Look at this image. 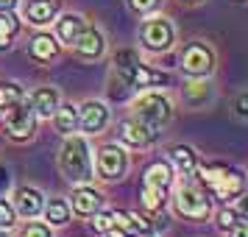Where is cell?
I'll return each instance as SVG.
<instances>
[{"mask_svg":"<svg viewBox=\"0 0 248 237\" xmlns=\"http://www.w3.org/2000/svg\"><path fill=\"white\" fill-rule=\"evenodd\" d=\"M59 168L64 173V179L73 184H90L92 181V154L84 137L70 134L62 145L59 154Z\"/></svg>","mask_w":248,"mask_h":237,"instance_id":"cell-1","label":"cell"},{"mask_svg":"<svg viewBox=\"0 0 248 237\" xmlns=\"http://www.w3.org/2000/svg\"><path fill=\"white\" fill-rule=\"evenodd\" d=\"M195 173H201L198 179H201L206 187H212L215 198H220V201H232L240 192H246V176H243V170H237V168L206 165V168L195 170Z\"/></svg>","mask_w":248,"mask_h":237,"instance_id":"cell-2","label":"cell"},{"mask_svg":"<svg viewBox=\"0 0 248 237\" xmlns=\"http://www.w3.org/2000/svg\"><path fill=\"white\" fill-rule=\"evenodd\" d=\"M134 109H137V120H142L145 126H151L154 131H159L173 117V103L162 92H142L134 101Z\"/></svg>","mask_w":248,"mask_h":237,"instance_id":"cell-3","label":"cell"},{"mask_svg":"<svg viewBox=\"0 0 248 237\" xmlns=\"http://www.w3.org/2000/svg\"><path fill=\"white\" fill-rule=\"evenodd\" d=\"M173 204H176V212L190 218V221H206L212 215V198L195 184H181L176 190Z\"/></svg>","mask_w":248,"mask_h":237,"instance_id":"cell-4","label":"cell"},{"mask_svg":"<svg viewBox=\"0 0 248 237\" xmlns=\"http://www.w3.org/2000/svg\"><path fill=\"white\" fill-rule=\"evenodd\" d=\"M6 120H3V128H6V134L12 137V140H28V137H34V128H36V112L31 101H17L14 106L6 109Z\"/></svg>","mask_w":248,"mask_h":237,"instance_id":"cell-5","label":"cell"},{"mask_svg":"<svg viewBox=\"0 0 248 237\" xmlns=\"http://www.w3.org/2000/svg\"><path fill=\"white\" fill-rule=\"evenodd\" d=\"M181 70L192 79H206L215 70V53L203 42H190L181 53Z\"/></svg>","mask_w":248,"mask_h":237,"instance_id":"cell-6","label":"cell"},{"mask_svg":"<svg viewBox=\"0 0 248 237\" xmlns=\"http://www.w3.org/2000/svg\"><path fill=\"white\" fill-rule=\"evenodd\" d=\"M140 36H142V45L148 50L162 53V50H168L173 45L176 31H173L170 20H165V17H148L145 23H142V28H140Z\"/></svg>","mask_w":248,"mask_h":237,"instance_id":"cell-7","label":"cell"},{"mask_svg":"<svg viewBox=\"0 0 248 237\" xmlns=\"http://www.w3.org/2000/svg\"><path fill=\"white\" fill-rule=\"evenodd\" d=\"M125 170H128V154L120 145H103L98 151V173H101V179L106 181L123 179Z\"/></svg>","mask_w":248,"mask_h":237,"instance_id":"cell-8","label":"cell"},{"mask_svg":"<svg viewBox=\"0 0 248 237\" xmlns=\"http://www.w3.org/2000/svg\"><path fill=\"white\" fill-rule=\"evenodd\" d=\"M109 123V109L101 101H87L78 109V126L87 134H101Z\"/></svg>","mask_w":248,"mask_h":237,"instance_id":"cell-9","label":"cell"},{"mask_svg":"<svg viewBox=\"0 0 248 237\" xmlns=\"http://www.w3.org/2000/svg\"><path fill=\"white\" fill-rule=\"evenodd\" d=\"M70 206L78 215H95L103 206V195L90 184H78V190H73L70 195Z\"/></svg>","mask_w":248,"mask_h":237,"instance_id":"cell-10","label":"cell"},{"mask_svg":"<svg viewBox=\"0 0 248 237\" xmlns=\"http://www.w3.org/2000/svg\"><path fill=\"white\" fill-rule=\"evenodd\" d=\"M120 140H123L125 145L142 148V145H148V142L156 140V131L134 117V120H123V123H120Z\"/></svg>","mask_w":248,"mask_h":237,"instance_id":"cell-11","label":"cell"},{"mask_svg":"<svg viewBox=\"0 0 248 237\" xmlns=\"http://www.w3.org/2000/svg\"><path fill=\"white\" fill-rule=\"evenodd\" d=\"M42 206H45V198L36 187H20L14 192V209H17V215H23L28 221L42 212Z\"/></svg>","mask_w":248,"mask_h":237,"instance_id":"cell-12","label":"cell"},{"mask_svg":"<svg viewBox=\"0 0 248 237\" xmlns=\"http://www.w3.org/2000/svg\"><path fill=\"white\" fill-rule=\"evenodd\" d=\"M103 47H106V39H103V34L95 31V28H84L81 36L73 42V50H76L81 59H98L103 53Z\"/></svg>","mask_w":248,"mask_h":237,"instance_id":"cell-13","label":"cell"},{"mask_svg":"<svg viewBox=\"0 0 248 237\" xmlns=\"http://www.w3.org/2000/svg\"><path fill=\"white\" fill-rule=\"evenodd\" d=\"M59 17L56 0H31L25 6V20L34 25H50Z\"/></svg>","mask_w":248,"mask_h":237,"instance_id":"cell-14","label":"cell"},{"mask_svg":"<svg viewBox=\"0 0 248 237\" xmlns=\"http://www.w3.org/2000/svg\"><path fill=\"white\" fill-rule=\"evenodd\" d=\"M59 90L56 87H39L31 95V106H34L36 117H53V112L59 109Z\"/></svg>","mask_w":248,"mask_h":237,"instance_id":"cell-15","label":"cell"},{"mask_svg":"<svg viewBox=\"0 0 248 237\" xmlns=\"http://www.w3.org/2000/svg\"><path fill=\"white\" fill-rule=\"evenodd\" d=\"M142 184H148V187H159V190H168L170 184H173V168H170L168 162H162V159L151 162V165L145 168Z\"/></svg>","mask_w":248,"mask_h":237,"instance_id":"cell-16","label":"cell"},{"mask_svg":"<svg viewBox=\"0 0 248 237\" xmlns=\"http://www.w3.org/2000/svg\"><path fill=\"white\" fill-rule=\"evenodd\" d=\"M84 28H87V25H84V17H81V14H64V17L56 20V34L64 45H73L81 36Z\"/></svg>","mask_w":248,"mask_h":237,"instance_id":"cell-17","label":"cell"},{"mask_svg":"<svg viewBox=\"0 0 248 237\" xmlns=\"http://www.w3.org/2000/svg\"><path fill=\"white\" fill-rule=\"evenodd\" d=\"M53 123H56L59 134L70 137L78 128V106H73V103H59V109L53 112Z\"/></svg>","mask_w":248,"mask_h":237,"instance_id":"cell-18","label":"cell"},{"mask_svg":"<svg viewBox=\"0 0 248 237\" xmlns=\"http://www.w3.org/2000/svg\"><path fill=\"white\" fill-rule=\"evenodd\" d=\"M140 64H142V62H140V56H137L134 50H120V53L114 56V73H117L120 84L131 87V76H134V70L140 67Z\"/></svg>","mask_w":248,"mask_h":237,"instance_id":"cell-19","label":"cell"},{"mask_svg":"<svg viewBox=\"0 0 248 237\" xmlns=\"http://www.w3.org/2000/svg\"><path fill=\"white\" fill-rule=\"evenodd\" d=\"M170 159H173V165L181 176H192L198 170V159H195V151L190 145H176L170 151Z\"/></svg>","mask_w":248,"mask_h":237,"instance_id":"cell-20","label":"cell"},{"mask_svg":"<svg viewBox=\"0 0 248 237\" xmlns=\"http://www.w3.org/2000/svg\"><path fill=\"white\" fill-rule=\"evenodd\" d=\"M59 53V42L50 34H36L31 39V56L39 59V62H50V59Z\"/></svg>","mask_w":248,"mask_h":237,"instance_id":"cell-21","label":"cell"},{"mask_svg":"<svg viewBox=\"0 0 248 237\" xmlns=\"http://www.w3.org/2000/svg\"><path fill=\"white\" fill-rule=\"evenodd\" d=\"M42 212H45V221L50 226H64L70 221V204L64 198H50L42 206Z\"/></svg>","mask_w":248,"mask_h":237,"instance_id":"cell-22","label":"cell"},{"mask_svg":"<svg viewBox=\"0 0 248 237\" xmlns=\"http://www.w3.org/2000/svg\"><path fill=\"white\" fill-rule=\"evenodd\" d=\"M17 31H20L17 17H14L12 12H0V47L12 45V39L17 36Z\"/></svg>","mask_w":248,"mask_h":237,"instance_id":"cell-23","label":"cell"},{"mask_svg":"<svg viewBox=\"0 0 248 237\" xmlns=\"http://www.w3.org/2000/svg\"><path fill=\"white\" fill-rule=\"evenodd\" d=\"M23 87L17 81H3L0 84V112H6L9 106H14L17 101H23Z\"/></svg>","mask_w":248,"mask_h":237,"instance_id":"cell-24","label":"cell"},{"mask_svg":"<svg viewBox=\"0 0 248 237\" xmlns=\"http://www.w3.org/2000/svg\"><path fill=\"white\" fill-rule=\"evenodd\" d=\"M209 92H212V84L209 81H190L187 87H184V95H187V103H192V106H201L206 98H209Z\"/></svg>","mask_w":248,"mask_h":237,"instance_id":"cell-25","label":"cell"},{"mask_svg":"<svg viewBox=\"0 0 248 237\" xmlns=\"http://www.w3.org/2000/svg\"><path fill=\"white\" fill-rule=\"evenodd\" d=\"M142 206H145L148 212H159L165 206V190L142 184Z\"/></svg>","mask_w":248,"mask_h":237,"instance_id":"cell-26","label":"cell"},{"mask_svg":"<svg viewBox=\"0 0 248 237\" xmlns=\"http://www.w3.org/2000/svg\"><path fill=\"white\" fill-rule=\"evenodd\" d=\"M17 223V209H14V204H9L6 198H0V229L6 232V229H12Z\"/></svg>","mask_w":248,"mask_h":237,"instance_id":"cell-27","label":"cell"},{"mask_svg":"<svg viewBox=\"0 0 248 237\" xmlns=\"http://www.w3.org/2000/svg\"><path fill=\"white\" fill-rule=\"evenodd\" d=\"M17 237H53V235H50V226L45 223H25Z\"/></svg>","mask_w":248,"mask_h":237,"instance_id":"cell-28","label":"cell"},{"mask_svg":"<svg viewBox=\"0 0 248 237\" xmlns=\"http://www.w3.org/2000/svg\"><path fill=\"white\" fill-rule=\"evenodd\" d=\"M92 226H95L98 232H106V229H112V226H114V215L112 212H101V209H98V212H95Z\"/></svg>","mask_w":248,"mask_h":237,"instance_id":"cell-29","label":"cell"},{"mask_svg":"<svg viewBox=\"0 0 248 237\" xmlns=\"http://www.w3.org/2000/svg\"><path fill=\"white\" fill-rule=\"evenodd\" d=\"M128 6H131L134 14H148L159 6V0H128Z\"/></svg>","mask_w":248,"mask_h":237,"instance_id":"cell-30","label":"cell"},{"mask_svg":"<svg viewBox=\"0 0 248 237\" xmlns=\"http://www.w3.org/2000/svg\"><path fill=\"white\" fill-rule=\"evenodd\" d=\"M234 223H237V212H232V209H220V212H217V226H220L223 232H229Z\"/></svg>","mask_w":248,"mask_h":237,"instance_id":"cell-31","label":"cell"},{"mask_svg":"<svg viewBox=\"0 0 248 237\" xmlns=\"http://www.w3.org/2000/svg\"><path fill=\"white\" fill-rule=\"evenodd\" d=\"M234 114H237V117H243V120H248V92H240V95H237Z\"/></svg>","mask_w":248,"mask_h":237,"instance_id":"cell-32","label":"cell"},{"mask_svg":"<svg viewBox=\"0 0 248 237\" xmlns=\"http://www.w3.org/2000/svg\"><path fill=\"white\" fill-rule=\"evenodd\" d=\"M237 215H240L243 221H248V192H240V195H237Z\"/></svg>","mask_w":248,"mask_h":237,"instance_id":"cell-33","label":"cell"},{"mask_svg":"<svg viewBox=\"0 0 248 237\" xmlns=\"http://www.w3.org/2000/svg\"><path fill=\"white\" fill-rule=\"evenodd\" d=\"M229 237H248V221H237V223L229 229Z\"/></svg>","mask_w":248,"mask_h":237,"instance_id":"cell-34","label":"cell"},{"mask_svg":"<svg viewBox=\"0 0 248 237\" xmlns=\"http://www.w3.org/2000/svg\"><path fill=\"white\" fill-rule=\"evenodd\" d=\"M103 237H131V235H125L123 229H117V226H112V229H106V232H101Z\"/></svg>","mask_w":248,"mask_h":237,"instance_id":"cell-35","label":"cell"},{"mask_svg":"<svg viewBox=\"0 0 248 237\" xmlns=\"http://www.w3.org/2000/svg\"><path fill=\"white\" fill-rule=\"evenodd\" d=\"M6 187H9V170L0 168V192L6 190Z\"/></svg>","mask_w":248,"mask_h":237,"instance_id":"cell-36","label":"cell"},{"mask_svg":"<svg viewBox=\"0 0 248 237\" xmlns=\"http://www.w3.org/2000/svg\"><path fill=\"white\" fill-rule=\"evenodd\" d=\"M17 0H0V12H14Z\"/></svg>","mask_w":248,"mask_h":237,"instance_id":"cell-37","label":"cell"},{"mask_svg":"<svg viewBox=\"0 0 248 237\" xmlns=\"http://www.w3.org/2000/svg\"><path fill=\"white\" fill-rule=\"evenodd\" d=\"M187 3H198V0H187Z\"/></svg>","mask_w":248,"mask_h":237,"instance_id":"cell-38","label":"cell"},{"mask_svg":"<svg viewBox=\"0 0 248 237\" xmlns=\"http://www.w3.org/2000/svg\"><path fill=\"white\" fill-rule=\"evenodd\" d=\"M0 237H6V235H3V229H0Z\"/></svg>","mask_w":248,"mask_h":237,"instance_id":"cell-39","label":"cell"},{"mask_svg":"<svg viewBox=\"0 0 248 237\" xmlns=\"http://www.w3.org/2000/svg\"><path fill=\"white\" fill-rule=\"evenodd\" d=\"M142 237H151V235H142Z\"/></svg>","mask_w":248,"mask_h":237,"instance_id":"cell-40","label":"cell"}]
</instances>
